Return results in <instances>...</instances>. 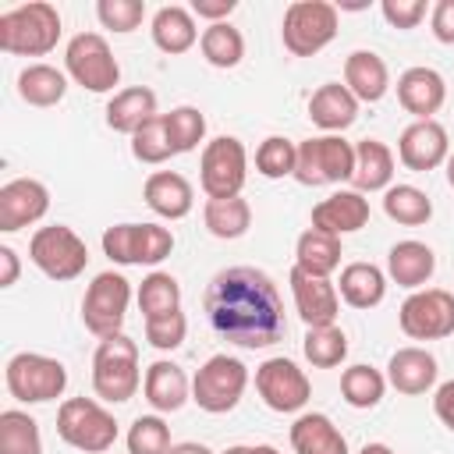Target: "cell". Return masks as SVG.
Returning a JSON list of instances; mask_svg holds the SVG:
<instances>
[{
  "label": "cell",
  "instance_id": "6da1fadb",
  "mask_svg": "<svg viewBox=\"0 0 454 454\" xmlns=\"http://www.w3.org/2000/svg\"><path fill=\"white\" fill-rule=\"evenodd\" d=\"M202 309L216 337L248 351L270 348L287 333L284 298L273 277L255 266H227L213 273L202 294Z\"/></svg>",
  "mask_w": 454,
  "mask_h": 454
},
{
  "label": "cell",
  "instance_id": "7a4b0ae2",
  "mask_svg": "<svg viewBox=\"0 0 454 454\" xmlns=\"http://www.w3.org/2000/svg\"><path fill=\"white\" fill-rule=\"evenodd\" d=\"M60 39V11L32 0L0 14V50L11 57H46Z\"/></svg>",
  "mask_w": 454,
  "mask_h": 454
},
{
  "label": "cell",
  "instance_id": "3957f363",
  "mask_svg": "<svg viewBox=\"0 0 454 454\" xmlns=\"http://www.w3.org/2000/svg\"><path fill=\"white\" fill-rule=\"evenodd\" d=\"M142 372H138V344L128 333L103 337L92 351V390L106 404H124L138 394Z\"/></svg>",
  "mask_w": 454,
  "mask_h": 454
},
{
  "label": "cell",
  "instance_id": "277c9868",
  "mask_svg": "<svg viewBox=\"0 0 454 454\" xmlns=\"http://www.w3.org/2000/svg\"><path fill=\"white\" fill-rule=\"evenodd\" d=\"M57 436L82 454H106L117 440V419L99 397H67L57 408Z\"/></svg>",
  "mask_w": 454,
  "mask_h": 454
},
{
  "label": "cell",
  "instance_id": "5b68a950",
  "mask_svg": "<svg viewBox=\"0 0 454 454\" xmlns=\"http://www.w3.org/2000/svg\"><path fill=\"white\" fill-rule=\"evenodd\" d=\"M4 383H7V394L21 404H46L67 390V369L60 358H50L39 351H18L7 358Z\"/></svg>",
  "mask_w": 454,
  "mask_h": 454
},
{
  "label": "cell",
  "instance_id": "8992f818",
  "mask_svg": "<svg viewBox=\"0 0 454 454\" xmlns=\"http://www.w3.org/2000/svg\"><path fill=\"white\" fill-rule=\"evenodd\" d=\"M280 39L291 57H316L337 39V7L326 0H294L284 11Z\"/></svg>",
  "mask_w": 454,
  "mask_h": 454
},
{
  "label": "cell",
  "instance_id": "52a82bcc",
  "mask_svg": "<svg viewBox=\"0 0 454 454\" xmlns=\"http://www.w3.org/2000/svg\"><path fill=\"white\" fill-rule=\"evenodd\" d=\"M28 259H32V266L43 277H50L57 284H67V280H74V277L85 273L89 248H85V241L67 223H50V227H39L32 234Z\"/></svg>",
  "mask_w": 454,
  "mask_h": 454
},
{
  "label": "cell",
  "instance_id": "ba28073f",
  "mask_svg": "<svg viewBox=\"0 0 454 454\" xmlns=\"http://www.w3.org/2000/svg\"><path fill=\"white\" fill-rule=\"evenodd\" d=\"M355 174V145L344 135H316L298 142V167L294 181L305 188L340 184Z\"/></svg>",
  "mask_w": 454,
  "mask_h": 454
},
{
  "label": "cell",
  "instance_id": "9c48e42d",
  "mask_svg": "<svg viewBox=\"0 0 454 454\" xmlns=\"http://www.w3.org/2000/svg\"><path fill=\"white\" fill-rule=\"evenodd\" d=\"M248 387V365L234 355H213L192 376V401L209 415H227L238 408Z\"/></svg>",
  "mask_w": 454,
  "mask_h": 454
},
{
  "label": "cell",
  "instance_id": "30bf717a",
  "mask_svg": "<svg viewBox=\"0 0 454 454\" xmlns=\"http://www.w3.org/2000/svg\"><path fill=\"white\" fill-rule=\"evenodd\" d=\"M99 245L117 266H156L174 252V234L160 223H114L103 231Z\"/></svg>",
  "mask_w": 454,
  "mask_h": 454
},
{
  "label": "cell",
  "instance_id": "8fae6325",
  "mask_svg": "<svg viewBox=\"0 0 454 454\" xmlns=\"http://www.w3.org/2000/svg\"><path fill=\"white\" fill-rule=\"evenodd\" d=\"M128 301H131V284L124 273L117 270H103L92 277V284L85 287L82 298V323L89 333L114 337L124 333V319H128Z\"/></svg>",
  "mask_w": 454,
  "mask_h": 454
},
{
  "label": "cell",
  "instance_id": "7c38bea8",
  "mask_svg": "<svg viewBox=\"0 0 454 454\" xmlns=\"http://www.w3.org/2000/svg\"><path fill=\"white\" fill-rule=\"evenodd\" d=\"M248 181V153L241 138L234 135H216L206 142L202 160H199V184L206 199H234L241 195Z\"/></svg>",
  "mask_w": 454,
  "mask_h": 454
},
{
  "label": "cell",
  "instance_id": "4fadbf2b",
  "mask_svg": "<svg viewBox=\"0 0 454 454\" xmlns=\"http://www.w3.org/2000/svg\"><path fill=\"white\" fill-rule=\"evenodd\" d=\"M64 71L89 92H114L121 82V64L99 32H78L64 46Z\"/></svg>",
  "mask_w": 454,
  "mask_h": 454
},
{
  "label": "cell",
  "instance_id": "5bb4252c",
  "mask_svg": "<svg viewBox=\"0 0 454 454\" xmlns=\"http://www.w3.org/2000/svg\"><path fill=\"white\" fill-rule=\"evenodd\" d=\"M397 326L411 340H443L454 333V294L443 287H419L397 309Z\"/></svg>",
  "mask_w": 454,
  "mask_h": 454
},
{
  "label": "cell",
  "instance_id": "9a60e30c",
  "mask_svg": "<svg viewBox=\"0 0 454 454\" xmlns=\"http://www.w3.org/2000/svg\"><path fill=\"white\" fill-rule=\"evenodd\" d=\"M255 390L262 397V404L270 411H280V415H294L309 404L312 397V383L305 376V369H298V362L277 355V358H266L259 369H255Z\"/></svg>",
  "mask_w": 454,
  "mask_h": 454
},
{
  "label": "cell",
  "instance_id": "2e32d148",
  "mask_svg": "<svg viewBox=\"0 0 454 454\" xmlns=\"http://www.w3.org/2000/svg\"><path fill=\"white\" fill-rule=\"evenodd\" d=\"M447 156H450V138L436 117L433 121H411L397 138V160L415 174H429V170L443 167Z\"/></svg>",
  "mask_w": 454,
  "mask_h": 454
},
{
  "label": "cell",
  "instance_id": "e0dca14e",
  "mask_svg": "<svg viewBox=\"0 0 454 454\" xmlns=\"http://www.w3.org/2000/svg\"><path fill=\"white\" fill-rule=\"evenodd\" d=\"M287 284H291L294 312L301 316L305 326H333L337 323L340 294H337V284H330V277H312V273H301L298 266H291Z\"/></svg>",
  "mask_w": 454,
  "mask_h": 454
},
{
  "label": "cell",
  "instance_id": "ac0fdd59",
  "mask_svg": "<svg viewBox=\"0 0 454 454\" xmlns=\"http://www.w3.org/2000/svg\"><path fill=\"white\" fill-rule=\"evenodd\" d=\"M50 213V188L35 177H14L0 188V231L14 234L28 223H39Z\"/></svg>",
  "mask_w": 454,
  "mask_h": 454
},
{
  "label": "cell",
  "instance_id": "d6986e66",
  "mask_svg": "<svg viewBox=\"0 0 454 454\" xmlns=\"http://www.w3.org/2000/svg\"><path fill=\"white\" fill-rule=\"evenodd\" d=\"M447 99V82L436 67H408L397 78V103L415 117V121H433V114L443 106Z\"/></svg>",
  "mask_w": 454,
  "mask_h": 454
},
{
  "label": "cell",
  "instance_id": "ffe728a7",
  "mask_svg": "<svg viewBox=\"0 0 454 454\" xmlns=\"http://www.w3.org/2000/svg\"><path fill=\"white\" fill-rule=\"evenodd\" d=\"M369 223V199L355 188H340L333 195H326L323 202L312 206V227L326 231V234H355Z\"/></svg>",
  "mask_w": 454,
  "mask_h": 454
},
{
  "label": "cell",
  "instance_id": "44dd1931",
  "mask_svg": "<svg viewBox=\"0 0 454 454\" xmlns=\"http://www.w3.org/2000/svg\"><path fill=\"white\" fill-rule=\"evenodd\" d=\"M436 358L419 348V344H408V348H397L387 362V383L397 390V394H408V397H419V394H429L436 390Z\"/></svg>",
  "mask_w": 454,
  "mask_h": 454
},
{
  "label": "cell",
  "instance_id": "7402d4cb",
  "mask_svg": "<svg viewBox=\"0 0 454 454\" xmlns=\"http://www.w3.org/2000/svg\"><path fill=\"white\" fill-rule=\"evenodd\" d=\"M142 394H145V401H149V408L156 415H170V411H181L184 401H192V383H188V376H184V369L177 362L156 358L145 369Z\"/></svg>",
  "mask_w": 454,
  "mask_h": 454
},
{
  "label": "cell",
  "instance_id": "603a6c76",
  "mask_svg": "<svg viewBox=\"0 0 454 454\" xmlns=\"http://www.w3.org/2000/svg\"><path fill=\"white\" fill-rule=\"evenodd\" d=\"M142 199H145V206H149L156 216H163V220H181V216H188L192 206H195V188H192L188 177L177 174V170H153V174L145 177V184H142Z\"/></svg>",
  "mask_w": 454,
  "mask_h": 454
},
{
  "label": "cell",
  "instance_id": "cb8c5ba5",
  "mask_svg": "<svg viewBox=\"0 0 454 454\" xmlns=\"http://www.w3.org/2000/svg\"><path fill=\"white\" fill-rule=\"evenodd\" d=\"M436 273V252L426 245V241H397L390 245L387 252V277L397 284V287H408V291H419L433 280Z\"/></svg>",
  "mask_w": 454,
  "mask_h": 454
},
{
  "label": "cell",
  "instance_id": "d4e9b609",
  "mask_svg": "<svg viewBox=\"0 0 454 454\" xmlns=\"http://www.w3.org/2000/svg\"><path fill=\"white\" fill-rule=\"evenodd\" d=\"M309 121L316 128H323L326 135H340L344 128H351L358 121V99L351 96L348 85L326 82L309 96Z\"/></svg>",
  "mask_w": 454,
  "mask_h": 454
},
{
  "label": "cell",
  "instance_id": "484cf974",
  "mask_svg": "<svg viewBox=\"0 0 454 454\" xmlns=\"http://www.w3.org/2000/svg\"><path fill=\"white\" fill-rule=\"evenodd\" d=\"M344 85L358 103H380L390 89L387 60L372 50H351L344 60Z\"/></svg>",
  "mask_w": 454,
  "mask_h": 454
},
{
  "label": "cell",
  "instance_id": "4316f807",
  "mask_svg": "<svg viewBox=\"0 0 454 454\" xmlns=\"http://www.w3.org/2000/svg\"><path fill=\"white\" fill-rule=\"evenodd\" d=\"M291 450L294 454H351L344 433L323 411H301L291 422Z\"/></svg>",
  "mask_w": 454,
  "mask_h": 454
},
{
  "label": "cell",
  "instance_id": "83f0119b",
  "mask_svg": "<svg viewBox=\"0 0 454 454\" xmlns=\"http://www.w3.org/2000/svg\"><path fill=\"white\" fill-rule=\"evenodd\" d=\"M156 114H160L156 110V92L149 85H128V89L110 96V103H106V128L131 138Z\"/></svg>",
  "mask_w": 454,
  "mask_h": 454
},
{
  "label": "cell",
  "instance_id": "f1b7e54d",
  "mask_svg": "<svg viewBox=\"0 0 454 454\" xmlns=\"http://www.w3.org/2000/svg\"><path fill=\"white\" fill-rule=\"evenodd\" d=\"M149 32H153V43L156 50L177 57V53H188L195 43H199V28H195V14L181 4H167L153 14L149 21Z\"/></svg>",
  "mask_w": 454,
  "mask_h": 454
},
{
  "label": "cell",
  "instance_id": "f546056e",
  "mask_svg": "<svg viewBox=\"0 0 454 454\" xmlns=\"http://www.w3.org/2000/svg\"><path fill=\"white\" fill-rule=\"evenodd\" d=\"M355 192H387L394 184V153L380 138H362L355 142V174H351Z\"/></svg>",
  "mask_w": 454,
  "mask_h": 454
},
{
  "label": "cell",
  "instance_id": "4dcf8cb0",
  "mask_svg": "<svg viewBox=\"0 0 454 454\" xmlns=\"http://www.w3.org/2000/svg\"><path fill=\"white\" fill-rule=\"evenodd\" d=\"M337 294L351 309H376L387 298V273L376 262H348L340 270Z\"/></svg>",
  "mask_w": 454,
  "mask_h": 454
},
{
  "label": "cell",
  "instance_id": "1f68e13d",
  "mask_svg": "<svg viewBox=\"0 0 454 454\" xmlns=\"http://www.w3.org/2000/svg\"><path fill=\"white\" fill-rule=\"evenodd\" d=\"M340 238L337 234H326V231H301L298 241H294V266L301 273H312V277H330L337 266H340Z\"/></svg>",
  "mask_w": 454,
  "mask_h": 454
},
{
  "label": "cell",
  "instance_id": "d6a6232c",
  "mask_svg": "<svg viewBox=\"0 0 454 454\" xmlns=\"http://www.w3.org/2000/svg\"><path fill=\"white\" fill-rule=\"evenodd\" d=\"M67 92V74L53 64H28L18 71V96L28 106H57Z\"/></svg>",
  "mask_w": 454,
  "mask_h": 454
},
{
  "label": "cell",
  "instance_id": "836d02e7",
  "mask_svg": "<svg viewBox=\"0 0 454 454\" xmlns=\"http://www.w3.org/2000/svg\"><path fill=\"white\" fill-rule=\"evenodd\" d=\"M202 220H206V231L220 241H234L241 234H248L252 227V206L234 195V199H209L206 209H202Z\"/></svg>",
  "mask_w": 454,
  "mask_h": 454
},
{
  "label": "cell",
  "instance_id": "e575fe53",
  "mask_svg": "<svg viewBox=\"0 0 454 454\" xmlns=\"http://www.w3.org/2000/svg\"><path fill=\"white\" fill-rule=\"evenodd\" d=\"M387 387H390V383H387V372H380V369H372V365H365V362L348 365V369L340 372V397H344L351 408H358V411L376 408V404L383 401Z\"/></svg>",
  "mask_w": 454,
  "mask_h": 454
},
{
  "label": "cell",
  "instance_id": "d590c367",
  "mask_svg": "<svg viewBox=\"0 0 454 454\" xmlns=\"http://www.w3.org/2000/svg\"><path fill=\"white\" fill-rule=\"evenodd\" d=\"M383 213L401 227H422L433 216V199L415 184H390L383 192Z\"/></svg>",
  "mask_w": 454,
  "mask_h": 454
},
{
  "label": "cell",
  "instance_id": "8d00e7d4",
  "mask_svg": "<svg viewBox=\"0 0 454 454\" xmlns=\"http://www.w3.org/2000/svg\"><path fill=\"white\" fill-rule=\"evenodd\" d=\"M199 50H202V57L213 67H223L227 71V67H238L241 64V57H245V35L231 21H216V25H206L202 28Z\"/></svg>",
  "mask_w": 454,
  "mask_h": 454
},
{
  "label": "cell",
  "instance_id": "74e56055",
  "mask_svg": "<svg viewBox=\"0 0 454 454\" xmlns=\"http://www.w3.org/2000/svg\"><path fill=\"white\" fill-rule=\"evenodd\" d=\"M138 309H142V319H160V316H170V312H181V284L177 277L163 273V270H153L142 284H138Z\"/></svg>",
  "mask_w": 454,
  "mask_h": 454
},
{
  "label": "cell",
  "instance_id": "f35d334b",
  "mask_svg": "<svg viewBox=\"0 0 454 454\" xmlns=\"http://www.w3.org/2000/svg\"><path fill=\"white\" fill-rule=\"evenodd\" d=\"M301 355L312 369H337L348 358V333L333 326H309L301 340Z\"/></svg>",
  "mask_w": 454,
  "mask_h": 454
},
{
  "label": "cell",
  "instance_id": "ab89813d",
  "mask_svg": "<svg viewBox=\"0 0 454 454\" xmlns=\"http://www.w3.org/2000/svg\"><path fill=\"white\" fill-rule=\"evenodd\" d=\"M0 454H43V433L28 411H0Z\"/></svg>",
  "mask_w": 454,
  "mask_h": 454
},
{
  "label": "cell",
  "instance_id": "60d3db41",
  "mask_svg": "<svg viewBox=\"0 0 454 454\" xmlns=\"http://www.w3.org/2000/svg\"><path fill=\"white\" fill-rule=\"evenodd\" d=\"M298 167V142L284 138V135H266L255 149V170L266 181H280V177H294Z\"/></svg>",
  "mask_w": 454,
  "mask_h": 454
},
{
  "label": "cell",
  "instance_id": "b9f144b4",
  "mask_svg": "<svg viewBox=\"0 0 454 454\" xmlns=\"http://www.w3.org/2000/svg\"><path fill=\"white\" fill-rule=\"evenodd\" d=\"M163 121H167V138L174 156L199 149V142L206 138V114L199 106H174L170 114H163Z\"/></svg>",
  "mask_w": 454,
  "mask_h": 454
},
{
  "label": "cell",
  "instance_id": "7bdbcfd3",
  "mask_svg": "<svg viewBox=\"0 0 454 454\" xmlns=\"http://www.w3.org/2000/svg\"><path fill=\"white\" fill-rule=\"evenodd\" d=\"M128 454H170V426L163 422V415H138L128 426Z\"/></svg>",
  "mask_w": 454,
  "mask_h": 454
},
{
  "label": "cell",
  "instance_id": "ee69618b",
  "mask_svg": "<svg viewBox=\"0 0 454 454\" xmlns=\"http://www.w3.org/2000/svg\"><path fill=\"white\" fill-rule=\"evenodd\" d=\"M131 156H135L138 163H149V167L167 163V160L174 156L170 138H167V121H163V114H156L153 121H145V124L131 135Z\"/></svg>",
  "mask_w": 454,
  "mask_h": 454
},
{
  "label": "cell",
  "instance_id": "f6af8a7d",
  "mask_svg": "<svg viewBox=\"0 0 454 454\" xmlns=\"http://www.w3.org/2000/svg\"><path fill=\"white\" fill-rule=\"evenodd\" d=\"M96 18H99L103 28L128 35V32H135V28L142 25L145 4H142V0H99V4H96Z\"/></svg>",
  "mask_w": 454,
  "mask_h": 454
},
{
  "label": "cell",
  "instance_id": "bcb514c9",
  "mask_svg": "<svg viewBox=\"0 0 454 454\" xmlns=\"http://www.w3.org/2000/svg\"><path fill=\"white\" fill-rule=\"evenodd\" d=\"M184 333H188V319L184 312H170V316H160V319H149L145 323V340L156 348V351H174L184 344Z\"/></svg>",
  "mask_w": 454,
  "mask_h": 454
},
{
  "label": "cell",
  "instance_id": "7dc6e473",
  "mask_svg": "<svg viewBox=\"0 0 454 454\" xmlns=\"http://www.w3.org/2000/svg\"><path fill=\"white\" fill-rule=\"evenodd\" d=\"M380 11L390 28H415L426 18V0H383Z\"/></svg>",
  "mask_w": 454,
  "mask_h": 454
},
{
  "label": "cell",
  "instance_id": "c3c4849f",
  "mask_svg": "<svg viewBox=\"0 0 454 454\" xmlns=\"http://www.w3.org/2000/svg\"><path fill=\"white\" fill-rule=\"evenodd\" d=\"M429 28L436 35V43L454 46V0H436L429 11Z\"/></svg>",
  "mask_w": 454,
  "mask_h": 454
},
{
  "label": "cell",
  "instance_id": "681fc988",
  "mask_svg": "<svg viewBox=\"0 0 454 454\" xmlns=\"http://www.w3.org/2000/svg\"><path fill=\"white\" fill-rule=\"evenodd\" d=\"M234 7H238V0H192L188 11L195 18H206L209 25H216V21H227L234 14Z\"/></svg>",
  "mask_w": 454,
  "mask_h": 454
},
{
  "label": "cell",
  "instance_id": "f907efd6",
  "mask_svg": "<svg viewBox=\"0 0 454 454\" xmlns=\"http://www.w3.org/2000/svg\"><path fill=\"white\" fill-rule=\"evenodd\" d=\"M433 411L443 422V429L454 433V380H447V383H440L433 390Z\"/></svg>",
  "mask_w": 454,
  "mask_h": 454
},
{
  "label": "cell",
  "instance_id": "816d5d0a",
  "mask_svg": "<svg viewBox=\"0 0 454 454\" xmlns=\"http://www.w3.org/2000/svg\"><path fill=\"white\" fill-rule=\"evenodd\" d=\"M21 277V259L11 245H0V287H14Z\"/></svg>",
  "mask_w": 454,
  "mask_h": 454
},
{
  "label": "cell",
  "instance_id": "f5cc1de1",
  "mask_svg": "<svg viewBox=\"0 0 454 454\" xmlns=\"http://www.w3.org/2000/svg\"><path fill=\"white\" fill-rule=\"evenodd\" d=\"M170 454H216V450H209V447L199 443V440H184V443H174Z\"/></svg>",
  "mask_w": 454,
  "mask_h": 454
},
{
  "label": "cell",
  "instance_id": "db71d44e",
  "mask_svg": "<svg viewBox=\"0 0 454 454\" xmlns=\"http://www.w3.org/2000/svg\"><path fill=\"white\" fill-rule=\"evenodd\" d=\"M358 454H397V450H394L390 443H380V440H372V443H365Z\"/></svg>",
  "mask_w": 454,
  "mask_h": 454
},
{
  "label": "cell",
  "instance_id": "11a10c76",
  "mask_svg": "<svg viewBox=\"0 0 454 454\" xmlns=\"http://www.w3.org/2000/svg\"><path fill=\"white\" fill-rule=\"evenodd\" d=\"M252 454H280V450H277L273 443H255V447H252Z\"/></svg>",
  "mask_w": 454,
  "mask_h": 454
},
{
  "label": "cell",
  "instance_id": "9f6ffc18",
  "mask_svg": "<svg viewBox=\"0 0 454 454\" xmlns=\"http://www.w3.org/2000/svg\"><path fill=\"white\" fill-rule=\"evenodd\" d=\"M220 454H252V447H245V443H234V447H227V450H220Z\"/></svg>",
  "mask_w": 454,
  "mask_h": 454
},
{
  "label": "cell",
  "instance_id": "6f0895ef",
  "mask_svg": "<svg viewBox=\"0 0 454 454\" xmlns=\"http://www.w3.org/2000/svg\"><path fill=\"white\" fill-rule=\"evenodd\" d=\"M447 184L454 188V149H450V156H447Z\"/></svg>",
  "mask_w": 454,
  "mask_h": 454
}]
</instances>
